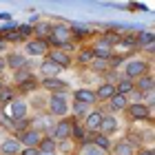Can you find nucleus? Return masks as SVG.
Returning <instances> with one entry per match:
<instances>
[{
	"label": "nucleus",
	"mask_w": 155,
	"mask_h": 155,
	"mask_svg": "<svg viewBox=\"0 0 155 155\" xmlns=\"http://www.w3.org/2000/svg\"><path fill=\"white\" fill-rule=\"evenodd\" d=\"M71 111V97L69 93H58V95H49L47 97V113L53 117H67Z\"/></svg>",
	"instance_id": "nucleus-3"
},
{
	"label": "nucleus",
	"mask_w": 155,
	"mask_h": 155,
	"mask_svg": "<svg viewBox=\"0 0 155 155\" xmlns=\"http://www.w3.org/2000/svg\"><path fill=\"white\" fill-rule=\"evenodd\" d=\"M93 93H95V100H97V104L109 102L111 97L115 95V84L104 80V82H100V84H97V89H93Z\"/></svg>",
	"instance_id": "nucleus-17"
},
{
	"label": "nucleus",
	"mask_w": 155,
	"mask_h": 155,
	"mask_svg": "<svg viewBox=\"0 0 155 155\" xmlns=\"http://www.w3.org/2000/svg\"><path fill=\"white\" fill-rule=\"evenodd\" d=\"M2 111V109H0ZM5 113H7V120L13 122V120H25L27 113H29V102L25 100V97H13V100L5 107Z\"/></svg>",
	"instance_id": "nucleus-6"
},
{
	"label": "nucleus",
	"mask_w": 155,
	"mask_h": 155,
	"mask_svg": "<svg viewBox=\"0 0 155 155\" xmlns=\"http://www.w3.org/2000/svg\"><path fill=\"white\" fill-rule=\"evenodd\" d=\"M109 153H111V155H135L137 149L124 137V140H117V142L111 144V151H109Z\"/></svg>",
	"instance_id": "nucleus-20"
},
{
	"label": "nucleus",
	"mask_w": 155,
	"mask_h": 155,
	"mask_svg": "<svg viewBox=\"0 0 155 155\" xmlns=\"http://www.w3.org/2000/svg\"><path fill=\"white\" fill-rule=\"evenodd\" d=\"M69 31H71V38L73 40H84V38L93 36L91 29H89V27H84V25H69Z\"/></svg>",
	"instance_id": "nucleus-26"
},
{
	"label": "nucleus",
	"mask_w": 155,
	"mask_h": 155,
	"mask_svg": "<svg viewBox=\"0 0 155 155\" xmlns=\"http://www.w3.org/2000/svg\"><path fill=\"white\" fill-rule=\"evenodd\" d=\"M115 93H120V95H126V97H129V95L133 93V80H126V78H122V75H120L117 80H115Z\"/></svg>",
	"instance_id": "nucleus-25"
},
{
	"label": "nucleus",
	"mask_w": 155,
	"mask_h": 155,
	"mask_svg": "<svg viewBox=\"0 0 155 155\" xmlns=\"http://www.w3.org/2000/svg\"><path fill=\"white\" fill-rule=\"evenodd\" d=\"M75 155H109V153H104L102 149H97V146L91 142H84V144H80V151H78Z\"/></svg>",
	"instance_id": "nucleus-29"
},
{
	"label": "nucleus",
	"mask_w": 155,
	"mask_h": 155,
	"mask_svg": "<svg viewBox=\"0 0 155 155\" xmlns=\"http://www.w3.org/2000/svg\"><path fill=\"white\" fill-rule=\"evenodd\" d=\"M9 126H11V131L16 133V137H18L22 131H27V129L31 126V120H29V117H25V120H13V122H9Z\"/></svg>",
	"instance_id": "nucleus-30"
},
{
	"label": "nucleus",
	"mask_w": 155,
	"mask_h": 155,
	"mask_svg": "<svg viewBox=\"0 0 155 155\" xmlns=\"http://www.w3.org/2000/svg\"><path fill=\"white\" fill-rule=\"evenodd\" d=\"M40 89L47 91L49 95H58V93H69L71 84L60 80V78H49V80H40Z\"/></svg>",
	"instance_id": "nucleus-9"
},
{
	"label": "nucleus",
	"mask_w": 155,
	"mask_h": 155,
	"mask_svg": "<svg viewBox=\"0 0 155 155\" xmlns=\"http://www.w3.org/2000/svg\"><path fill=\"white\" fill-rule=\"evenodd\" d=\"M38 73H40V80H49V78H60L62 69L58 64H53L49 58H42L40 67H38Z\"/></svg>",
	"instance_id": "nucleus-14"
},
{
	"label": "nucleus",
	"mask_w": 155,
	"mask_h": 155,
	"mask_svg": "<svg viewBox=\"0 0 155 155\" xmlns=\"http://www.w3.org/2000/svg\"><path fill=\"white\" fill-rule=\"evenodd\" d=\"M71 100L73 102H80V104H87V107H97L95 93H93V89H89V87L75 89L73 93H71Z\"/></svg>",
	"instance_id": "nucleus-13"
},
{
	"label": "nucleus",
	"mask_w": 155,
	"mask_h": 155,
	"mask_svg": "<svg viewBox=\"0 0 155 155\" xmlns=\"http://www.w3.org/2000/svg\"><path fill=\"white\" fill-rule=\"evenodd\" d=\"M5 62H7V71H18V69H25L27 67V55L22 53V51H9L5 55Z\"/></svg>",
	"instance_id": "nucleus-16"
},
{
	"label": "nucleus",
	"mask_w": 155,
	"mask_h": 155,
	"mask_svg": "<svg viewBox=\"0 0 155 155\" xmlns=\"http://www.w3.org/2000/svg\"><path fill=\"white\" fill-rule=\"evenodd\" d=\"M18 155H22V153H18Z\"/></svg>",
	"instance_id": "nucleus-40"
},
{
	"label": "nucleus",
	"mask_w": 155,
	"mask_h": 155,
	"mask_svg": "<svg viewBox=\"0 0 155 155\" xmlns=\"http://www.w3.org/2000/svg\"><path fill=\"white\" fill-rule=\"evenodd\" d=\"M49 42L47 40H42V38H31V40H27L25 42V55H27V60H33V58H45V55L49 53Z\"/></svg>",
	"instance_id": "nucleus-7"
},
{
	"label": "nucleus",
	"mask_w": 155,
	"mask_h": 155,
	"mask_svg": "<svg viewBox=\"0 0 155 155\" xmlns=\"http://www.w3.org/2000/svg\"><path fill=\"white\" fill-rule=\"evenodd\" d=\"M5 87V80H2V78H0V89H2Z\"/></svg>",
	"instance_id": "nucleus-37"
},
{
	"label": "nucleus",
	"mask_w": 155,
	"mask_h": 155,
	"mask_svg": "<svg viewBox=\"0 0 155 155\" xmlns=\"http://www.w3.org/2000/svg\"><path fill=\"white\" fill-rule=\"evenodd\" d=\"M91 60H93V49L91 47H80L78 49V55L73 58V62H78L80 67H89Z\"/></svg>",
	"instance_id": "nucleus-24"
},
{
	"label": "nucleus",
	"mask_w": 155,
	"mask_h": 155,
	"mask_svg": "<svg viewBox=\"0 0 155 155\" xmlns=\"http://www.w3.org/2000/svg\"><path fill=\"white\" fill-rule=\"evenodd\" d=\"M89 71H93V73H97V75H107L109 71H111V62L109 60H97V58H93L89 62Z\"/></svg>",
	"instance_id": "nucleus-22"
},
{
	"label": "nucleus",
	"mask_w": 155,
	"mask_h": 155,
	"mask_svg": "<svg viewBox=\"0 0 155 155\" xmlns=\"http://www.w3.org/2000/svg\"><path fill=\"white\" fill-rule=\"evenodd\" d=\"M45 58H49L53 64H58L62 71L73 64V55H71V51H67V49H49V53Z\"/></svg>",
	"instance_id": "nucleus-10"
},
{
	"label": "nucleus",
	"mask_w": 155,
	"mask_h": 155,
	"mask_svg": "<svg viewBox=\"0 0 155 155\" xmlns=\"http://www.w3.org/2000/svg\"><path fill=\"white\" fill-rule=\"evenodd\" d=\"M129 97L126 95H120V93H115L113 97H111V100L107 102V107H104L102 111L104 113H111V115H117V113H124L126 111V107H129Z\"/></svg>",
	"instance_id": "nucleus-12"
},
{
	"label": "nucleus",
	"mask_w": 155,
	"mask_h": 155,
	"mask_svg": "<svg viewBox=\"0 0 155 155\" xmlns=\"http://www.w3.org/2000/svg\"><path fill=\"white\" fill-rule=\"evenodd\" d=\"M13 97H18L16 89H13V87H7V84H5V87L0 89V109H5L7 104L13 100Z\"/></svg>",
	"instance_id": "nucleus-28"
},
{
	"label": "nucleus",
	"mask_w": 155,
	"mask_h": 155,
	"mask_svg": "<svg viewBox=\"0 0 155 155\" xmlns=\"http://www.w3.org/2000/svg\"><path fill=\"white\" fill-rule=\"evenodd\" d=\"M16 31H18V38L25 42L33 38V25H20V27H16Z\"/></svg>",
	"instance_id": "nucleus-32"
},
{
	"label": "nucleus",
	"mask_w": 155,
	"mask_h": 155,
	"mask_svg": "<svg viewBox=\"0 0 155 155\" xmlns=\"http://www.w3.org/2000/svg\"><path fill=\"white\" fill-rule=\"evenodd\" d=\"M135 155H155V153H153L151 149H144V146H142V149H137V153H135Z\"/></svg>",
	"instance_id": "nucleus-34"
},
{
	"label": "nucleus",
	"mask_w": 155,
	"mask_h": 155,
	"mask_svg": "<svg viewBox=\"0 0 155 155\" xmlns=\"http://www.w3.org/2000/svg\"><path fill=\"white\" fill-rule=\"evenodd\" d=\"M5 47H7V42H5L2 38H0V51H2V49H5Z\"/></svg>",
	"instance_id": "nucleus-36"
},
{
	"label": "nucleus",
	"mask_w": 155,
	"mask_h": 155,
	"mask_svg": "<svg viewBox=\"0 0 155 155\" xmlns=\"http://www.w3.org/2000/svg\"><path fill=\"white\" fill-rule=\"evenodd\" d=\"M149 91H153V73H146V75L140 78V80L133 82V93L137 95V100L144 93H149Z\"/></svg>",
	"instance_id": "nucleus-19"
},
{
	"label": "nucleus",
	"mask_w": 155,
	"mask_h": 155,
	"mask_svg": "<svg viewBox=\"0 0 155 155\" xmlns=\"http://www.w3.org/2000/svg\"><path fill=\"white\" fill-rule=\"evenodd\" d=\"M71 133H73V117H60L58 122L53 124V129H51V135L58 144L62 142H71Z\"/></svg>",
	"instance_id": "nucleus-4"
},
{
	"label": "nucleus",
	"mask_w": 155,
	"mask_h": 155,
	"mask_svg": "<svg viewBox=\"0 0 155 155\" xmlns=\"http://www.w3.org/2000/svg\"><path fill=\"white\" fill-rule=\"evenodd\" d=\"M22 155H40L38 149H22Z\"/></svg>",
	"instance_id": "nucleus-35"
},
{
	"label": "nucleus",
	"mask_w": 155,
	"mask_h": 155,
	"mask_svg": "<svg viewBox=\"0 0 155 155\" xmlns=\"http://www.w3.org/2000/svg\"><path fill=\"white\" fill-rule=\"evenodd\" d=\"M91 142H93L97 149H102L104 153H109V151H111V144H113V142H111V137H104V135H100V133L91 137Z\"/></svg>",
	"instance_id": "nucleus-31"
},
{
	"label": "nucleus",
	"mask_w": 155,
	"mask_h": 155,
	"mask_svg": "<svg viewBox=\"0 0 155 155\" xmlns=\"http://www.w3.org/2000/svg\"><path fill=\"white\" fill-rule=\"evenodd\" d=\"M102 115H104V111H102V107H93L87 113V117L82 120V129H84V133H87V135H97V133H100V124H102ZM89 137V140H91Z\"/></svg>",
	"instance_id": "nucleus-5"
},
{
	"label": "nucleus",
	"mask_w": 155,
	"mask_h": 155,
	"mask_svg": "<svg viewBox=\"0 0 155 155\" xmlns=\"http://www.w3.org/2000/svg\"><path fill=\"white\" fill-rule=\"evenodd\" d=\"M120 129V122H117V115H111V113H104L102 115V124H100V135L104 137H111L115 135Z\"/></svg>",
	"instance_id": "nucleus-15"
},
{
	"label": "nucleus",
	"mask_w": 155,
	"mask_h": 155,
	"mask_svg": "<svg viewBox=\"0 0 155 155\" xmlns=\"http://www.w3.org/2000/svg\"><path fill=\"white\" fill-rule=\"evenodd\" d=\"M151 73V60L142 58V55H135V58H126L122 62V78H126V80H140L142 75Z\"/></svg>",
	"instance_id": "nucleus-2"
},
{
	"label": "nucleus",
	"mask_w": 155,
	"mask_h": 155,
	"mask_svg": "<svg viewBox=\"0 0 155 155\" xmlns=\"http://www.w3.org/2000/svg\"><path fill=\"white\" fill-rule=\"evenodd\" d=\"M18 153H22V144L16 135H9L0 142V155H18Z\"/></svg>",
	"instance_id": "nucleus-18"
},
{
	"label": "nucleus",
	"mask_w": 155,
	"mask_h": 155,
	"mask_svg": "<svg viewBox=\"0 0 155 155\" xmlns=\"http://www.w3.org/2000/svg\"><path fill=\"white\" fill-rule=\"evenodd\" d=\"M38 151L40 153H58V142L49 135V133H45L40 140V144H38Z\"/></svg>",
	"instance_id": "nucleus-23"
},
{
	"label": "nucleus",
	"mask_w": 155,
	"mask_h": 155,
	"mask_svg": "<svg viewBox=\"0 0 155 155\" xmlns=\"http://www.w3.org/2000/svg\"><path fill=\"white\" fill-rule=\"evenodd\" d=\"M40 155H58V153H40Z\"/></svg>",
	"instance_id": "nucleus-38"
},
{
	"label": "nucleus",
	"mask_w": 155,
	"mask_h": 155,
	"mask_svg": "<svg viewBox=\"0 0 155 155\" xmlns=\"http://www.w3.org/2000/svg\"><path fill=\"white\" fill-rule=\"evenodd\" d=\"M47 42H49L51 49H67V51H71L73 49V38H71V31H69V25L53 22L51 31H49V36H47Z\"/></svg>",
	"instance_id": "nucleus-1"
},
{
	"label": "nucleus",
	"mask_w": 155,
	"mask_h": 155,
	"mask_svg": "<svg viewBox=\"0 0 155 155\" xmlns=\"http://www.w3.org/2000/svg\"><path fill=\"white\" fill-rule=\"evenodd\" d=\"M91 109H93V107H87V104L73 102V104H71V111H73V115H71V117L75 120V122H82V120L87 117V113H89Z\"/></svg>",
	"instance_id": "nucleus-27"
},
{
	"label": "nucleus",
	"mask_w": 155,
	"mask_h": 155,
	"mask_svg": "<svg viewBox=\"0 0 155 155\" xmlns=\"http://www.w3.org/2000/svg\"><path fill=\"white\" fill-rule=\"evenodd\" d=\"M5 71H7V62H5V55L0 53V78L5 75Z\"/></svg>",
	"instance_id": "nucleus-33"
},
{
	"label": "nucleus",
	"mask_w": 155,
	"mask_h": 155,
	"mask_svg": "<svg viewBox=\"0 0 155 155\" xmlns=\"http://www.w3.org/2000/svg\"><path fill=\"white\" fill-rule=\"evenodd\" d=\"M67 155H75V153H67Z\"/></svg>",
	"instance_id": "nucleus-39"
},
{
	"label": "nucleus",
	"mask_w": 155,
	"mask_h": 155,
	"mask_svg": "<svg viewBox=\"0 0 155 155\" xmlns=\"http://www.w3.org/2000/svg\"><path fill=\"white\" fill-rule=\"evenodd\" d=\"M133 122H149L151 120V109L144 102H129V107L124 111Z\"/></svg>",
	"instance_id": "nucleus-8"
},
{
	"label": "nucleus",
	"mask_w": 155,
	"mask_h": 155,
	"mask_svg": "<svg viewBox=\"0 0 155 155\" xmlns=\"http://www.w3.org/2000/svg\"><path fill=\"white\" fill-rule=\"evenodd\" d=\"M133 47H137L140 51L146 49V53H151V49H153V33H151V31L137 33V36L133 38Z\"/></svg>",
	"instance_id": "nucleus-21"
},
{
	"label": "nucleus",
	"mask_w": 155,
	"mask_h": 155,
	"mask_svg": "<svg viewBox=\"0 0 155 155\" xmlns=\"http://www.w3.org/2000/svg\"><path fill=\"white\" fill-rule=\"evenodd\" d=\"M42 135H45L42 131L31 129V126H29L27 131H22V133L18 135V140H20V144H22V149H38V144H40Z\"/></svg>",
	"instance_id": "nucleus-11"
}]
</instances>
